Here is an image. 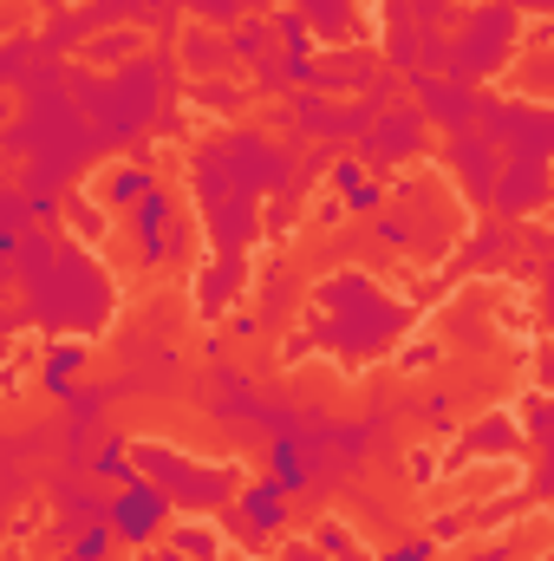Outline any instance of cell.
Listing matches in <instances>:
<instances>
[{
    "label": "cell",
    "mask_w": 554,
    "mask_h": 561,
    "mask_svg": "<svg viewBox=\"0 0 554 561\" xmlns=\"http://www.w3.org/2000/svg\"><path fill=\"white\" fill-rule=\"evenodd\" d=\"M163 523H170V490L150 483V477H125V490L105 503V529H112V542H150Z\"/></svg>",
    "instance_id": "6da1fadb"
},
{
    "label": "cell",
    "mask_w": 554,
    "mask_h": 561,
    "mask_svg": "<svg viewBox=\"0 0 554 561\" xmlns=\"http://www.w3.org/2000/svg\"><path fill=\"white\" fill-rule=\"evenodd\" d=\"M509 46H516V7H509V0L470 13V26H463V39H457V66H463V79H483L489 66H503Z\"/></svg>",
    "instance_id": "7a4b0ae2"
},
{
    "label": "cell",
    "mask_w": 554,
    "mask_h": 561,
    "mask_svg": "<svg viewBox=\"0 0 554 561\" xmlns=\"http://www.w3.org/2000/svg\"><path fill=\"white\" fill-rule=\"evenodd\" d=\"M163 222H170V196L150 190L131 203V229H138V255L143 262H163Z\"/></svg>",
    "instance_id": "3957f363"
},
{
    "label": "cell",
    "mask_w": 554,
    "mask_h": 561,
    "mask_svg": "<svg viewBox=\"0 0 554 561\" xmlns=\"http://www.w3.org/2000/svg\"><path fill=\"white\" fill-rule=\"evenodd\" d=\"M242 516H249V529L275 536L280 523H287V490H280L275 477H268V483H249V490H242Z\"/></svg>",
    "instance_id": "277c9868"
},
{
    "label": "cell",
    "mask_w": 554,
    "mask_h": 561,
    "mask_svg": "<svg viewBox=\"0 0 554 561\" xmlns=\"http://www.w3.org/2000/svg\"><path fill=\"white\" fill-rule=\"evenodd\" d=\"M424 118L417 112H392V118H379V131H372V157H412L417 144H424V131H417Z\"/></svg>",
    "instance_id": "5b68a950"
},
{
    "label": "cell",
    "mask_w": 554,
    "mask_h": 561,
    "mask_svg": "<svg viewBox=\"0 0 554 561\" xmlns=\"http://www.w3.org/2000/svg\"><path fill=\"white\" fill-rule=\"evenodd\" d=\"M333 183H339V196H346V209H353V216H372V209L385 203V183H372L359 163H339V170H333Z\"/></svg>",
    "instance_id": "8992f818"
},
{
    "label": "cell",
    "mask_w": 554,
    "mask_h": 561,
    "mask_svg": "<svg viewBox=\"0 0 554 561\" xmlns=\"http://www.w3.org/2000/svg\"><path fill=\"white\" fill-rule=\"evenodd\" d=\"M79 366H85V346H72V340H66V346H53V353H46L39 386H46L53 399H66V392H72V379H79Z\"/></svg>",
    "instance_id": "52a82bcc"
},
{
    "label": "cell",
    "mask_w": 554,
    "mask_h": 561,
    "mask_svg": "<svg viewBox=\"0 0 554 561\" xmlns=\"http://www.w3.org/2000/svg\"><path fill=\"white\" fill-rule=\"evenodd\" d=\"M150 190H157V176H150L143 163H125V170H112V183H105V203H112V209H131L138 196H150Z\"/></svg>",
    "instance_id": "ba28073f"
},
{
    "label": "cell",
    "mask_w": 554,
    "mask_h": 561,
    "mask_svg": "<svg viewBox=\"0 0 554 561\" xmlns=\"http://www.w3.org/2000/svg\"><path fill=\"white\" fill-rule=\"evenodd\" d=\"M417 92L430 99V112H437L443 125H470V99H463V92H450V85H437V79H417Z\"/></svg>",
    "instance_id": "9c48e42d"
},
{
    "label": "cell",
    "mask_w": 554,
    "mask_h": 561,
    "mask_svg": "<svg viewBox=\"0 0 554 561\" xmlns=\"http://www.w3.org/2000/svg\"><path fill=\"white\" fill-rule=\"evenodd\" d=\"M66 556L72 561H112V529H105V516H99V523H79Z\"/></svg>",
    "instance_id": "30bf717a"
},
{
    "label": "cell",
    "mask_w": 554,
    "mask_h": 561,
    "mask_svg": "<svg viewBox=\"0 0 554 561\" xmlns=\"http://www.w3.org/2000/svg\"><path fill=\"white\" fill-rule=\"evenodd\" d=\"M268 457H275V483H280V490H307V457H300V444H293V437H275V450H268Z\"/></svg>",
    "instance_id": "8fae6325"
},
{
    "label": "cell",
    "mask_w": 554,
    "mask_h": 561,
    "mask_svg": "<svg viewBox=\"0 0 554 561\" xmlns=\"http://www.w3.org/2000/svg\"><path fill=\"white\" fill-rule=\"evenodd\" d=\"M176 549H183V556H196V561H216V556H222L216 529H203V523H196V529L183 523V529H176Z\"/></svg>",
    "instance_id": "7c38bea8"
},
{
    "label": "cell",
    "mask_w": 554,
    "mask_h": 561,
    "mask_svg": "<svg viewBox=\"0 0 554 561\" xmlns=\"http://www.w3.org/2000/svg\"><path fill=\"white\" fill-rule=\"evenodd\" d=\"M275 39L287 46V53H307V39H313V26H307V20H300L293 7H287V13H275Z\"/></svg>",
    "instance_id": "4fadbf2b"
},
{
    "label": "cell",
    "mask_w": 554,
    "mask_h": 561,
    "mask_svg": "<svg viewBox=\"0 0 554 561\" xmlns=\"http://www.w3.org/2000/svg\"><path fill=\"white\" fill-rule=\"evenodd\" d=\"M92 470H99V477H112V483H118V477H131V457H125V437H105V450L92 457Z\"/></svg>",
    "instance_id": "5bb4252c"
},
{
    "label": "cell",
    "mask_w": 554,
    "mask_h": 561,
    "mask_svg": "<svg viewBox=\"0 0 554 561\" xmlns=\"http://www.w3.org/2000/svg\"><path fill=\"white\" fill-rule=\"evenodd\" d=\"M430 556H437V542L430 536H412V542H392L379 561H430Z\"/></svg>",
    "instance_id": "9a60e30c"
},
{
    "label": "cell",
    "mask_w": 554,
    "mask_h": 561,
    "mask_svg": "<svg viewBox=\"0 0 554 561\" xmlns=\"http://www.w3.org/2000/svg\"><path fill=\"white\" fill-rule=\"evenodd\" d=\"M229 53H242V59H262V53H268V33H262V26H242V33H229Z\"/></svg>",
    "instance_id": "2e32d148"
},
{
    "label": "cell",
    "mask_w": 554,
    "mask_h": 561,
    "mask_svg": "<svg viewBox=\"0 0 554 561\" xmlns=\"http://www.w3.org/2000/svg\"><path fill=\"white\" fill-rule=\"evenodd\" d=\"M26 209H33V216H53V209H59V196H53V190H26Z\"/></svg>",
    "instance_id": "e0dca14e"
}]
</instances>
